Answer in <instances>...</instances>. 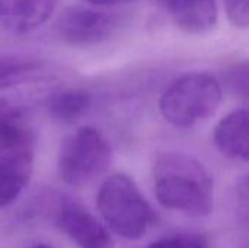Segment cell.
Wrapping results in <instances>:
<instances>
[{"mask_svg":"<svg viewBox=\"0 0 249 248\" xmlns=\"http://www.w3.org/2000/svg\"><path fill=\"white\" fill-rule=\"evenodd\" d=\"M111 162V146L105 136L95 127L77 129L60 146L57 174L60 180L73 187H80L101 174Z\"/></svg>","mask_w":249,"mask_h":248,"instance_id":"cell-4","label":"cell"},{"mask_svg":"<svg viewBox=\"0 0 249 248\" xmlns=\"http://www.w3.org/2000/svg\"><path fill=\"white\" fill-rule=\"evenodd\" d=\"M92 105V95L85 89H64L47 99V110L60 123H74L82 118Z\"/></svg>","mask_w":249,"mask_h":248,"instance_id":"cell-11","label":"cell"},{"mask_svg":"<svg viewBox=\"0 0 249 248\" xmlns=\"http://www.w3.org/2000/svg\"><path fill=\"white\" fill-rule=\"evenodd\" d=\"M228 85L231 86L232 91L236 94L247 95V88H248V67L245 63L236 64L232 67L228 73Z\"/></svg>","mask_w":249,"mask_h":248,"instance_id":"cell-15","label":"cell"},{"mask_svg":"<svg viewBox=\"0 0 249 248\" xmlns=\"http://www.w3.org/2000/svg\"><path fill=\"white\" fill-rule=\"evenodd\" d=\"M213 142L217 151L226 158L248 161V111L245 108H236L225 115L214 127Z\"/></svg>","mask_w":249,"mask_h":248,"instance_id":"cell-10","label":"cell"},{"mask_svg":"<svg viewBox=\"0 0 249 248\" xmlns=\"http://www.w3.org/2000/svg\"><path fill=\"white\" fill-rule=\"evenodd\" d=\"M222 96V85L214 75L191 72L166 88L160 96L159 110L169 124L187 129L212 117L217 111Z\"/></svg>","mask_w":249,"mask_h":248,"instance_id":"cell-3","label":"cell"},{"mask_svg":"<svg viewBox=\"0 0 249 248\" xmlns=\"http://www.w3.org/2000/svg\"><path fill=\"white\" fill-rule=\"evenodd\" d=\"M96 208L108 231L125 240H140L156 215L136 181L127 174H112L99 187Z\"/></svg>","mask_w":249,"mask_h":248,"instance_id":"cell-2","label":"cell"},{"mask_svg":"<svg viewBox=\"0 0 249 248\" xmlns=\"http://www.w3.org/2000/svg\"><path fill=\"white\" fill-rule=\"evenodd\" d=\"M172 22L184 32L204 34L217 22L216 0H158Z\"/></svg>","mask_w":249,"mask_h":248,"instance_id":"cell-9","label":"cell"},{"mask_svg":"<svg viewBox=\"0 0 249 248\" xmlns=\"http://www.w3.org/2000/svg\"><path fill=\"white\" fill-rule=\"evenodd\" d=\"M144 248H210L209 240L203 234H174L150 243Z\"/></svg>","mask_w":249,"mask_h":248,"instance_id":"cell-13","label":"cell"},{"mask_svg":"<svg viewBox=\"0 0 249 248\" xmlns=\"http://www.w3.org/2000/svg\"><path fill=\"white\" fill-rule=\"evenodd\" d=\"M85 1L89 3L90 6H95V7H111V6L128 3L131 0H85Z\"/></svg>","mask_w":249,"mask_h":248,"instance_id":"cell-16","label":"cell"},{"mask_svg":"<svg viewBox=\"0 0 249 248\" xmlns=\"http://www.w3.org/2000/svg\"><path fill=\"white\" fill-rule=\"evenodd\" d=\"M34 172V146L0 151V210L23 193Z\"/></svg>","mask_w":249,"mask_h":248,"instance_id":"cell-7","label":"cell"},{"mask_svg":"<svg viewBox=\"0 0 249 248\" xmlns=\"http://www.w3.org/2000/svg\"><path fill=\"white\" fill-rule=\"evenodd\" d=\"M41 63L36 58L25 56L0 57V91L13 88L29 80L38 70Z\"/></svg>","mask_w":249,"mask_h":248,"instance_id":"cell-12","label":"cell"},{"mask_svg":"<svg viewBox=\"0 0 249 248\" xmlns=\"http://www.w3.org/2000/svg\"><path fill=\"white\" fill-rule=\"evenodd\" d=\"M55 225L80 248H111L108 228L83 205L66 200L55 212Z\"/></svg>","mask_w":249,"mask_h":248,"instance_id":"cell-6","label":"cell"},{"mask_svg":"<svg viewBox=\"0 0 249 248\" xmlns=\"http://www.w3.org/2000/svg\"><path fill=\"white\" fill-rule=\"evenodd\" d=\"M118 26V19L112 13L98 7L74 6L66 9L58 22L60 38L73 47H92L107 41Z\"/></svg>","mask_w":249,"mask_h":248,"instance_id":"cell-5","label":"cell"},{"mask_svg":"<svg viewBox=\"0 0 249 248\" xmlns=\"http://www.w3.org/2000/svg\"><path fill=\"white\" fill-rule=\"evenodd\" d=\"M225 9L231 23L236 28L247 29L249 25L248 0H225Z\"/></svg>","mask_w":249,"mask_h":248,"instance_id":"cell-14","label":"cell"},{"mask_svg":"<svg viewBox=\"0 0 249 248\" xmlns=\"http://www.w3.org/2000/svg\"><path fill=\"white\" fill-rule=\"evenodd\" d=\"M58 0H0V28L15 37L42 26L54 13Z\"/></svg>","mask_w":249,"mask_h":248,"instance_id":"cell-8","label":"cell"},{"mask_svg":"<svg viewBox=\"0 0 249 248\" xmlns=\"http://www.w3.org/2000/svg\"><path fill=\"white\" fill-rule=\"evenodd\" d=\"M31 248H54V247H51V246H47V244H35V246H32Z\"/></svg>","mask_w":249,"mask_h":248,"instance_id":"cell-17","label":"cell"},{"mask_svg":"<svg viewBox=\"0 0 249 248\" xmlns=\"http://www.w3.org/2000/svg\"><path fill=\"white\" fill-rule=\"evenodd\" d=\"M152 175L155 196L165 209L191 218H206L213 212V178L197 158L177 151L158 152Z\"/></svg>","mask_w":249,"mask_h":248,"instance_id":"cell-1","label":"cell"}]
</instances>
